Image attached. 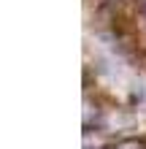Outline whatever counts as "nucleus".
Instances as JSON below:
<instances>
[{
    "label": "nucleus",
    "instance_id": "nucleus-1",
    "mask_svg": "<svg viewBox=\"0 0 146 149\" xmlns=\"http://www.w3.org/2000/svg\"><path fill=\"white\" fill-rule=\"evenodd\" d=\"M143 8H146V0H143Z\"/></svg>",
    "mask_w": 146,
    "mask_h": 149
}]
</instances>
